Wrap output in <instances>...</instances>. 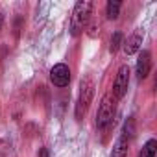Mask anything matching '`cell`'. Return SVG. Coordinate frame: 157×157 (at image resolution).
Returning a JSON list of instances; mask_svg holds the SVG:
<instances>
[{
  "label": "cell",
  "mask_w": 157,
  "mask_h": 157,
  "mask_svg": "<svg viewBox=\"0 0 157 157\" xmlns=\"http://www.w3.org/2000/svg\"><path fill=\"white\" fill-rule=\"evenodd\" d=\"M91 13H93V2L82 0V2L76 4V8L72 11V21H70V33L74 37H78L82 33V30L87 28V24L91 21Z\"/></svg>",
  "instance_id": "6da1fadb"
},
{
  "label": "cell",
  "mask_w": 157,
  "mask_h": 157,
  "mask_svg": "<svg viewBox=\"0 0 157 157\" xmlns=\"http://www.w3.org/2000/svg\"><path fill=\"white\" fill-rule=\"evenodd\" d=\"M93 96H94V82L91 78H83L82 83H80V98H78V104H76V118L82 120L93 102Z\"/></svg>",
  "instance_id": "7a4b0ae2"
},
{
  "label": "cell",
  "mask_w": 157,
  "mask_h": 157,
  "mask_svg": "<svg viewBox=\"0 0 157 157\" xmlns=\"http://www.w3.org/2000/svg\"><path fill=\"white\" fill-rule=\"evenodd\" d=\"M113 117H115V104H113L111 94H105L102 98L98 113H96V126H98V129H105L111 124Z\"/></svg>",
  "instance_id": "3957f363"
},
{
  "label": "cell",
  "mask_w": 157,
  "mask_h": 157,
  "mask_svg": "<svg viewBox=\"0 0 157 157\" xmlns=\"http://www.w3.org/2000/svg\"><path fill=\"white\" fill-rule=\"evenodd\" d=\"M128 85H129V67L122 65L118 68V72H117L115 83H113V94H115V98H122L128 93Z\"/></svg>",
  "instance_id": "277c9868"
},
{
  "label": "cell",
  "mask_w": 157,
  "mask_h": 157,
  "mask_svg": "<svg viewBox=\"0 0 157 157\" xmlns=\"http://www.w3.org/2000/svg\"><path fill=\"white\" fill-rule=\"evenodd\" d=\"M50 80L56 87H67L70 83V68L65 63H57L50 70Z\"/></svg>",
  "instance_id": "5b68a950"
},
{
  "label": "cell",
  "mask_w": 157,
  "mask_h": 157,
  "mask_svg": "<svg viewBox=\"0 0 157 157\" xmlns=\"http://www.w3.org/2000/svg\"><path fill=\"white\" fill-rule=\"evenodd\" d=\"M150 70H151V56L148 50H142L137 59V78L144 80V78H148Z\"/></svg>",
  "instance_id": "8992f818"
},
{
  "label": "cell",
  "mask_w": 157,
  "mask_h": 157,
  "mask_svg": "<svg viewBox=\"0 0 157 157\" xmlns=\"http://www.w3.org/2000/svg\"><path fill=\"white\" fill-rule=\"evenodd\" d=\"M124 52L128 54V56H133V54H137L139 50H140V44H142V35L137 32V33H133V35H129L124 43Z\"/></svg>",
  "instance_id": "52a82bcc"
},
{
  "label": "cell",
  "mask_w": 157,
  "mask_h": 157,
  "mask_svg": "<svg viewBox=\"0 0 157 157\" xmlns=\"http://www.w3.org/2000/svg\"><path fill=\"white\" fill-rule=\"evenodd\" d=\"M128 144H129V140L120 135V139L115 142V148H113V155L111 157H128Z\"/></svg>",
  "instance_id": "ba28073f"
},
{
  "label": "cell",
  "mask_w": 157,
  "mask_h": 157,
  "mask_svg": "<svg viewBox=\"0 0 157 157\" xmlns=\"http://www.w3.org/2000/svg\"><path fill=\"white\" fill-rule=\"evenodd\" d=\"M120 2L118 0H109L107 2V6H105V15H107V19H118V15H120Z\"/></svg>",
  "instance_id": "9c48e42d"
},
{
  "label": "cell",
  "mask_w": 157,
  "mask_h": 157,
  "mask_svg": "<svg viewBox=\"0 0 157 157\" xmlns=\"http://www.w3.org/2000/svg\"><path fill=\"white\" fill-rule=\"evenodd\" d=\"M155 150H157V140L155 139H150L142 146V151L139 153V157H155Z\"/></svg>",
  "instance_id": "30bf717a"
},
{
  "label": "cell",
  "mask_w": 157,
  "mask_h": 157,
  "mask_svg": "<svg viewBox=\"0 0 157 157\" xmlns=\"http://www.w3.org/2000/svg\"><path fill=\"white\" fill-rule=\"evenodd\" d=\"M122 43H124V35H122V32H115L113 37H111V46H109V50L115 54V52L122 46Z\"/></svg>",
  "instance_id": "8fae6325"
},
{
  "label": "cell",
  "mask_w": 157,
  "mask_h": 157,
  "mask_svg": "<svg viewBox=\"0 0 157 157\" xmlns=\"http://www.w3.org/2000/svg\"><path fill=\"white\" fill-rule=\"evenodd\" d=\"M133 135H135V122H133V118H128V122L124 124V129H122V137H126L129 140Z\"/></svg>",
  "instance_id": "7c38bea8"
},
{
  "label": "cell",
  "mask_w": 157,
  "mask_h": 157,
  "mask_svg": "<svg viewBox=\"0 0 157 157\" xmlns=\"http://www.w3.org/2000/svg\"><path fill=\"white\" fill-rule=\"evenodd\" d=\"M39 157H50V155H48V150H46V148H41V150H39Z\"/></svg>",
  "instance_id": "4fadbf2b"
},
{
  "label": "cell",
  "mask_w": 157,
  "mask_h": 157,
  "mask_svg": "<svg viewBox=\"0 0 157 157\" xmlns=\"http://www.w3.org/2000/svg\"><path fill=\"white\" fill-rule=\"evenodd\" d=\"M2 24H4V15H2V11H0V30H2Z\"/></svg>",
  "instance_id": "5bb4252c"
}]
</instances>
